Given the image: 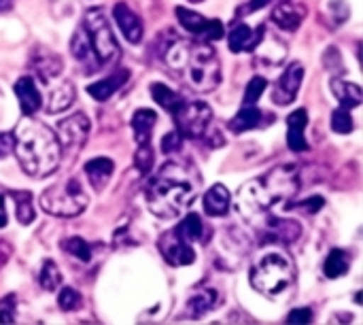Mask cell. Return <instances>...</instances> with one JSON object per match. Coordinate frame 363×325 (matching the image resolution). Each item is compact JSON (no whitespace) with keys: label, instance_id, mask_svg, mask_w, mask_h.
I'll use <instances>...</instances> for the list:
<instances>
[{"label":"cell","instance_id":"obj_1","mask_svg":"<svg viewBox=\"0 0 363 325\" xmlns=\"http://www.w3.org/2000/svg\"><path fill=\"white\" fill-rule=\"evenodd\" d=\"M162 60L174 77L196 92L208 94L221 83V62L211 40L172 36L162 49Z\"/></svg>","mask_w":363,"mask_h":325},{"label":"cell","instance_id":"obj_2","mask_svg":"<svg viewBox=\"0 0 363 325\" xmlns=\"http://www.w3.org/2000/svg\"><path fill=\"white\" fill-rule=\"evenodd\" d=\"M200 179L181 162H166L147 187V206L155 217H181L198 198Z\"/></svg>","mask_w":363,"mask_h":325},{"label":"cell","instance_id":"obj_3","mask_svg":"<svg viewBox=\"0 0 363 325\" xmlns=\"http://www.w3.org/2000/svg\"><path fill=\"white\" fill-rule=\"evenodd\" d=\"M300 189V177L296 166H277L262 177L247 181L236 196V209L251 224H262L270 215L272 206L296 196Z\"/></svg>","mask_w":363,"mask_h":325},{"label":"cell","instance_id":"obj_4","mask_svg":"<svg viewBox=\"0 0 363 325\" xmlns=\"http://www.w3.org/2000/svg\"><path fill=\"white\" fill-rule=\"evenodd\" d=\"M13 151L19 166L32 179H45L60 168L62 149L55 132L32 117L23 119L13 134Z\"/></svg>","mask_w":363,"mask_h":325},{"label":"cell","instance_id":"obj_5","mask_svg":"<svg viewBox=\"0 0 363 325\" xmlns=\"http://www.w3.org/2000/svg\"><path fill=\"white\" fill-rule=\"evenodd\" d=\"M251 285L266 298L287 294L296 283V264L281 247H266L251 266Z\"/></svg>","mask_w":363,"mask_h":325},{"label":"cell","instance_id":"obj_6","mask_svg":"<svg viewBox=\"0 0 363 325\" xmlns=\"http://www.w3.org/2000/svg\"><path fill=\"white\" fill-rule=\"evenodd\" d=\"M81 30H83V36L87 40V47L96 60V66L98 70L100 68H106V66H113L119 55H121V49L115 40V34L111 30V23L104 15V11L100 6H94L85 13L83 21H81Z\"/></svg>","mask_w":363,"mask_h":325},{"label":"cell","instance_id":"obj_7","mask_svg":"<svg viewBox=\"0 0 363 325\" xmlns=\"http://www.w3.org/2000/svg\"><path fill=\"white\" fill-rule=\"evenodd\" d=\"M89 204V198L79 183V179L68 177L51 187H47L40 194V206L49 215L55 217H77L81 215Z\"/></svg>","mask_w":363,"mask_h":325},{"label":"cell","instance_id":"obj_8","mask_svg":"<svg viewBox=\"0 0 363 325\" xmlns=\"http://www.w3.org/2000/svg\"><path fill=\"white\" fill-rule=\"evenodd\" d=\"M213 111L206 102L200 100H183L179 111L174 113L177 130L183 138H202L211 130Z\"/></svg>","mask_w":363,"mask_h":325},{"label":"cell","instance_id":"obj_9","mask_svg":"<svg viewBox=\"0 0 363 325\" xmlns=\"http://www.w3.org/2000/svg\"><path fill=\"white\" fill-rule=\"evenodd\" d=\"M89 130H91V121L87 115L83 113H74L66 119H62L57 123V128L53 130L55 136H57V143H60V149H62V155H77L87 136H89Z\"/></svg>","mask_w":363,"mask_h":325},{"label":"cell","instance_id":"obj_10","mask_svg":"<svg viewBox=\"0 0 363 325\" xmlns=\"http://www.w3.org/2000/svg\"><path fill=\"white\" fill-rule=\"evenodd\" d=\"M177 19L179 23L189 32L194 34V38H202V40H219L223 38L225 30H223V23L219 19H208L196 11H189L185 6H177Z\"/></svg>","mask_w":363,"mask_h":325},{"label":"cell","instance_id":"obj_11","mask_svg":"<svg viewBox=\"0 0 363 325\" xmlns=\"http://www.w3.org/2000/svg\"><path fill=\"white\" fill-rule=\"evenodd\" d=\"M157 247H160L164 260L172 266H189L196 262V251H194L191 243H187L174 228L160 236Z\"/></svg>","mask_w":363,"mask_h":325},{"label":"cell","instance_id":"obj_12","mask_svg":"<svg viewBox=\"0 0 363 325\" xmlns=\"http://www.w3.org/2000/svg\"><path fill=\"white\" fill-rule=\"evenodd\" d=\"M47 92V96L43 98L45 102V111L47 113H62L66 109H70V104L74 102L77 89L72 85V81H68L66 77L57 75L45 83H40Z\"/></svg>","mask_w":363,"mask_h":325},{"label":"cell","instance_id":"obj_13","mask_svg":"<svg viewBox=\"0 0 363 325\" xmlns=\"http://www.w3.org/2000/svg\"><path fill=\"white\" fill-rule=\"evenodd\" d=\"M304 81V66L300 62H294L285 68V72L279 77L272 89V100L279 106H287L298 98L300 85Z\"/></svg>","mask_w":363,"mask_h":325},{"label":"cell","instance_id":"obj_14","mask_svg":"<svg viewBox=\"0 0 363 325\" xmlns=\"http://www.w3.org/2000/svg\"><path fill=\"white\" fill-rule=\"evenodd\" d=\"M253 51H255V66L262 70H272V68L281 66L287 57V45L281 38H277L274 34H270L268 28Z\"/></svg>","mask_w":363,"mask_h":325},{"label":"cell","instance_id":"obj_15","mask_svg":"<svg viewBox=\"0 0 363 325\" xmlns=\"http://www.w3.org/2000/svg\"><path fill=\"white\" fill-rule=\"evenodd\" d=\"M308 15V0H281L272 11V21L287 32H294L302 26Z\"/></svg>","mask_w":363,"mask_h":325},{"label":"cell","instance_id":"obj_16","mask_svg":"<svg viewBox=\"0 0 363 325\" xmlns=\"http://www.w3.org/2000/svg\"><path fill=\"white\" fill-rule=\"evenodd\" d=\"M264 232L268 234V241L272 245H279V243H294L300 238L302 234V226L300 221L296 219H279L274 215H268L264 217V224H262Z\"/></svg>","mask_w":363,"mask_h":325},{"label":"cell","instance_id":"obj_17","mask_svg":"<svg viewBox=\"0 0 363 325\" xmlns=\"http://www.w3.org/2000/svg\"><path fill=\"white\" fill-rule=\"evenodd\" d=\"M15 96L19 100L21 115H26V117H32L43 106V94L38 89L34 77H30V75H23L21 79H17V83H15Z\"/></svg>","mask_w":363,"mask_h":325},{"label":"cell","instance_id":"obj_18","mask_svg":"<svg viewBox=\"0 0 363 325\" xmlns=\"http://www.w3.org/2000/svg\"><path fill=\"white\" fill-rule=\"evenodd\" d=\"M113 17H115L117 26H119V30L123 32L125 40H130L132 45L143 40V34H145L143 19L125 2H119V4L113 6Z\"/></svg>","mask_w":363,"mask_h":325},{"label":"cell","instance_id":"obj_19","mask_svg":"<svg viewBox=\"0 0 363 325\" xmlns=\"http://www.w3.org/2000/svg\"><path fill=\"white\" fill-rule=\"evenodd\" d=\"M30 68L34 72V81L38 83H45L57 75H62L64 70V64L60 60V55L51 53L49 49H36V53H32V60H30Z\"/></svg>","mask_w":363,"mask_h":325},{"label":"cell","instance_id":"obj_20","mask_svg":"<svg viewBox=\"0 0 363 325\" xmlns=\"http://www.w3.org/2000/svg\"><path fill=\"white\" fill-rule=\"evenodd\" d=\"M266 26L259 23L257 28H251L247 23H236L228 36V45L232 53H242V51H253L255 45L259 43V38L264 36Z\"/></svg>","mask_w":363,"mask_h":325},{"label":"cell","instance_id":"obj_21","mask_svg":"<svg viewBox=\"0 0 363 325\" xmlns=\"http://www.w3.org/2000/svg\"><path fill=\"white\" fill-rule=\"evenodd\" d=\"M308 126V113L306 109H296L289 117H287V147L296 153H302L308 149L304 130Z\"/></svg>","mask_w":363,"mask_h":325},{"label":"cell","instance_id":"obj_22","mask_svg":"<svg viewBox=\"0 0 363 325\" xmlns=\"http://www.w3.org/2000/svg\"><path fill=\"white\" fill-rule=\"evenodd\" d=\"M219 304V292L213 287H198L194 290V294L187 300L185 313L191 319H200L202 315H206L208 311H213Z\"/></svg>","mask_w":363,"mask_h":325},{"label":"cell","instance_id":"obj_23","mask_svg":"<svg viewBox=\"0 0 363 325\" xmlns=\"http://www.w3.org/2000/svg\"><path fill=\"white\" fill-rule=\"evenodd\" d=\"M128 79H130V70H128V68H121V70H117L115 75H108V77H104V79H100V81H96V83H91V85H87V94H89L94 100L104 102V100H108L117 89H121V87L125 85Z\"/></svg>","mask_w":363,"mask_h":325},{"label":"cell","instance_id":"obj_24","mask_svg":"<svg viewBox=\"0 0 363 325\" xmlns=\"http://www.w3.org/2000/svg\"><path fill=\"white\" fill-rule=\"evenodd\" d=\"M330 87H332L334 96L338 98L340 106L347 109V111L359 106L363 102V92L357 83H351V81L340 79V77H332L330 79Z\"/></svg>","mask_w":363,"mask_h":325},{"label":"cell","instance_id":"obj_25","mask_svg":"<svg viewBox=\"0 0 363 325\" xmlns=\"http://www.w3.org/2000/svg\"><path fill=\"white\" fill-rule=\"evenodd\" d=\"M232 204V194L225 185L217 183L204 194V211L208 217H223L228 215Z\"/></svg>","mask_w":363,"mask_h":325},{"label":"cell","instance_id":"obj_26","mask_svg":"<svg viewBox=\"0 0 363 325\" xmlns=\"http://www.w3.org/2000/svg\"><path fill=\"white\" fill-rule=\"evenodd\" d=\"M83 170H85V175H87L91 187H94L96 192H102V189L106 187V183L111 181V177H113L115 164H113V160H108V158H96V160H89V162L85 164Z\"/></svg>","mask_w":363,"mask_h":325},{"label":"cell","instance_id":"obj_27","mask_svg":"<svg viewBox=\"0 0 363 325\" xmlns=\"http://www.w3.org/2000/svg\"><path fill=\"white\" fill-rule=\"evenodd\" d=\"M157 123V113L153 109H138L132 117V130L136 145H149L153 136V128Z\"/></svg>","mask_w":363,"mask_h":325},{"label":"cell","instance_id":"obj_28","mask_svg":"<svg viewBox=\"0 0 363 325\" xmlns=\"http://www.w3.org/2000/svg\"><path fill=\"white\" fill-rule=\"evenodd\" d=\"M228 126L236 134L253 130V128H259V126H264V113L255 104H242V109L232 117V121Z\"/></svg>","mask_w":363,"mask_h":325},{"label":"cell","instance_id":"obj_29","mask_svg":"<svg viewBox=\"0 0 363 325\" xmlns=\"http://www.w3.org/2000/svg\"><path fill=\"white\" fill-rule=\"evenodd\" d=\"M151 96H153V100L164 109V111H168L170 115H174L177 111H179V106L183 104V96H179L174 89H170L168 85H164V83H151Z\"/></svg>","mask_w":363,"mask_h":325},{"label":"cell","instance_id":"obj_30","mask_svg":"<svg viewBox=\"0 0 363 325\" xmlns=\"http://www.w3.org/2000/svg\"><path fill=\"white\" fill-rule=\"evenodd\" d=\"M174 230L191 245L200 243L204 238V224H202L200 215H196V213H187Z\"/></svg>","mask_w":363,"mask_h":325},{"label":"cell","instance_id":"obj_31","mask_svg":"<svg viewBox=\"0 0 363 325\" xmlns=\"http://www.w3.org/2000/svg\"><path fill=\"white\" fill-rule=\"evenodd\" d=\"M349 268H351L349 255H347L342 249H334V251L328 255L325 264H323V275H325L328 279H338V277L347 275Z\"/></svg>","mask_w":363,"mask_h":325},{"label":"cell","instance_id":"obj_32","mask_svg":"<svg viewBox=\"0 0 363 325\" xmlns=\"http://www.w3.org/2000/svg\"><path fill=\"white\" fill-rule=\"evenodd\" d=\"M13 200H15V211H17V221L21 226H30L36 217L34 213V206H32V196L30 192H15L13 194Z\"/></svg>","mask_w":363,"mask_h":325},{"label":"cell","instance_id":"obj_33","mask_svg":"<svg viewBox=\"0 0 363 325\" xmlns=\"http://www.w3.org/2000/svg\"><path fill=\"white\" fill-rule=\"evenodd\" d=\"M62 249H64L68 255H72L74 260H79L81 264L91 262V245H89V243H85V241H83V238H79V236L64 238V241H62Z\"/></svg>","mask_w":363,"mask_h":325},{"label":"cell","instance_id":"obj_34","mask_svg":"<svg viewBox=\"0 0 363 325\" xmlns=\"http://www.w3.org/2000/svg\"><path fill=\"white\" fill-rule=\"evenodd\" d=\"M38 285L45 292H55L62 285V272H60V268H57V264L53 260H45V264L40 268V275H38Z\"/></svg>","mask_w":363,"mask_h":325},{"label":"cell","instance_id":"obj_35","mask_svg":"<svg viewBox=\"0 0 363 325\" xmlns=\"http://www.w3.org/2000/svg\"><path fill=\"white\" fill-rule=\"evenodd\" d=\"M266 87H268V79L262 77V75H255V77L247 83V87H245L242 104H255V102L264 96Z\"/></svg>","mask_w":363,"mask_h":325},{"label":"cell","instance_id":"obj_36","mask_svg":"<svg viewBox=\"0 0 363 325\" xmlns=\"http://www.w3.org/2000/svg\"><path fill=\"white\" fill-rule=\"evenodd\" d=\"M153 160H155V153L151 149V143L149 145H138L136 153H134V166L140 175H149L151 168H153Z\"/></svg>","mask_w":363,"mask_h":325},{"label":"cell","instance_id":"obj_37","mask_svg":"<svg viewBox=\"0 0 363 325\" xmlns=\"http://www.w3.org/2000/svg\"><path fill=\"white\" fill-rule=\"evenodd\" d=\"M83 304V298L77 290L72 287H64L60 294H57V307L64 311V313H72V311H79Z\"/></svg>","mask_w":363,"mask_h":325},{"label":"cell","instance_id":"obj_38","mask_svg":"<svg viewBox=\"0 0 363 325\" xmlns=\"http://www.w3.org/2000/svg\"><path fill=\"white\" fill-rule=\"evenodd\" d=\"M353 126H355V121H353V117H351V113L347 109L340 106V109H336L332 113V130L334 132L349 134V132H353Z\"/></svg>","mask_w":363,"mask_h":325},{"label":"cell","instance_id":"obj_39","mask_svg":"<svg viewBox=\"0 0 363 325\" xmlns=\"http://www.w3.org/2000/svg\"><path fill=\"white\" fill-rule=\"evenodd\" d=\"M15 294H9L6 298L0 300V324H13L15 321Z\"/></svg>","mask_w":363,"mask_h":325},{"label":"cell","instance_id":"obj_40","mask_svg":"<svg viewBox=\"0 0 363 325\" xmlns=\"http://www.w3.org/2000/svg\"><path fill=\"white\" fill-rule=\"evenodd\" d=\"M181 141H183V136H181V134H179V130L174 128L172 132H168V134L162 138V151H164L166 155L177 153V151L181 149Z\"/></svg>","mask_w":363,"mask_h":325},{"label":"cell","instance_id":"obj_41","mask_svg":"<svg viewBox=\"0 0 363 325\" xmlns=\"http://www.w3.org/2000/svg\"><path fill=\"white\" fill-rule=\"evenodd\" d=\"M313 321V311L311 309H294L287 317V324H311Z\"/></svg>","mask_w":363,"mask_h":325},{"label":"cell","instance_id":"obj_42","mask_svg":"<svg viewBox=\"0 0 363 325\" xmlns=\"http://www.w3.org/2000/svg\"><path fill=\"white\" fill-rule=\"evenodd\" d=\"M323 206H325V200L321 196H315V198H308V200H302L296 204V209H306V213H319Z\"/></svg>","mask_w":363,"mask_h":325},{"label":"cell","instance_id":"obj_43","mask_svg":"<svg viewBox=\"0 0 363 325\" xmlns=\"http://www.w3.org/2000/svg\"><path fill=\"white\" fill-rule=\"evenodd\" d=\"M268 2H270V0H251V2H247V4L238 11V17H247V15H251V13H255V11H259V9H264Z\"/></svg>","mask_w":363,"mask_h":325},{"label":"cell","instance_id":"obj_44","mask_svg":"<svg viewBox=\"0 0 363 325\" xmlns=\"http://www.w3.org/2000/svg\"><path fill=\"white\" fill-rule=\"evenodd\" d=\"M13 151V134H0V158Z\"/></svg>","mask_w":363,"mask_h":325},{"label":"cell","instance_id":"obj_45","mask_svg":"<svg viewBox=\"0 0 363 325\" xmlns=\"http://www.w3.org/2000/svg\"><path fill=\"white\" fill-rule=\"evenodd\" d=\"M11 253H13L11 251V245L6 241H0V268L11 260Z\"/></svg>","mask_w":363,"mask_h":325},{"label":"cell","instance_id":"obj_46","mask_svg":"<svg viewBox=\"0 0 363 325\" xmlns=\"http://www.w3.org/2000/svg\"><path fill=\"white\" fill-rule=\"evenodd\" d=\"M9 224V215H6V206H4V196H0V228H4Z\"/></svg>","mask_w":363,"mask_h":325},{"label":"cell","instance_id":"obj_47","mask_svg":"<svg viewBox=\"0 0 363 325\" xmlns=\"http://www.w3.org/2000/svg\"><path fill=\"white\" fill-rule=\"evenodd\" d=\"M191 2H202V0H191Z\"/></svg>","mask_w":363,"mask_h":325}]
</instances>
